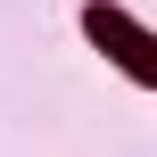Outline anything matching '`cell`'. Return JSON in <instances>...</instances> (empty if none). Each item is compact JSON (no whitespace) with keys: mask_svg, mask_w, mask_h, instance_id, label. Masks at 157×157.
Returning a JSON list of instances; mask_svg holds the SVG:
<instances>
[{"mask_svg":"<svg viewBox=\"0 0 157 157\" xmlns=\"http://www.w3.org/2000/svg\"><path fill=\"white\" fill-rule=\"evenodd\" d=\"M83 25H91V41H108V50H116V66H124V75L157 83V41L124 17V8H83Z\"/></svg>","mask_w":157,"mask_h":157,"instance_id":"cell-1","label":"cell"}]
</instances>
